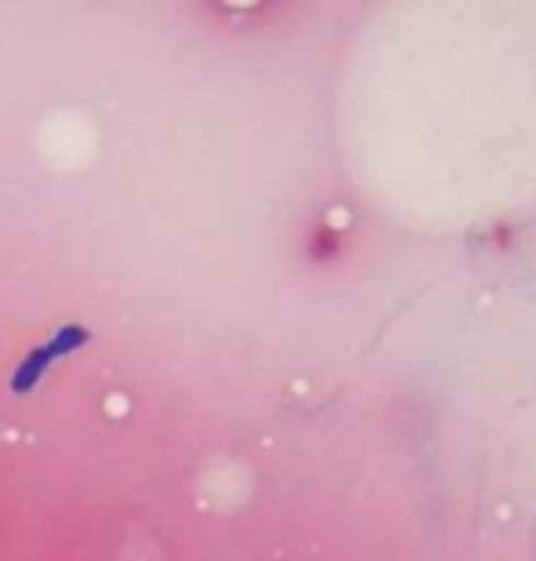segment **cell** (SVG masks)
Here are the masks:
<instances>
[]
</instances>
